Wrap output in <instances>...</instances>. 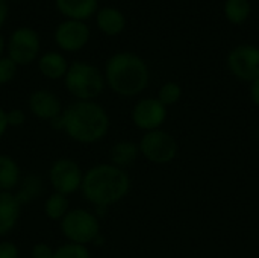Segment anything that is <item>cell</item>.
Here are the masks:
<instances>
[{"label":"cell","instance_id":"1","mask_svg":"<svg viewBox=\"0 0 259 258\" xmlns=\"http://www.w3.org/2000/svg\"><path fill=\"white\" fill-rule=\"evenodd\" d=\"M131 176L114 164H97L83 173L80 192L96 208H109L123 201L131 192Z\"/></svg>","mask_w":259,"mask_h":258},{"label":"cell","instance_id":"2","mask_svg":"<svg viewBox=\"0 0 259 258\" xmlns=\"http://www.w3.org/2000/svg\"><path fill=\"white\" fill-rule=\"evenodd\" d=\"M65 135L80 144H94L108 135V111L96 100H76L62 111Z\"/></svg>","mask_w":259,"mask_h":258},{"label":"cell","instance_id":"3","mask_svg":"<svg viewBox=\"0 0 259 258\" xmlns=\"http://www.w3.org/2000/svg\"><path fill=\"white\" fill-rule=\"evenodd\" d=\"M105 81L115 94L121 97H135L147 88L150 70L140 55L118 52L106 61Z\"/></svg>","mask_w":259,"mask_h":258},{"label":"cell","instance_id":"4","mask_svg":"<svg viewBox=\"0 0 259 258\" xmlns=\"http://www.w3.org/2000/svg\"><path fill=\"white\" fill-rule=\"evenodd\" d=\"M64 84L76 100H96L103 93L106 81L105 75L96 65L85 61H74L67 70Z\"/></svg>","mask_w":259,"mask_h":258},{"label":"cell","instance_id":"5","mask_svg":"<svg viewBox=\"0 0 259 258\" xmlns=\"http://www.w3.org/2000/svg\"><path fill=\"white\" fill-rule=\"evenodd\" d=\"M100 219L85 208H71L61 220V231L70 243L90 245L100 237Z\"/></svg>","mask_w":259,"mask_h":258},{"label":"cell","instance_id":"6","mask_svg":"<svg viewBox=\"0 0 259 258\" xmlns=\"http://www.w3.org/2000/svg\"><path fill=\"white\" fill-rule=\"evenodd\" d=\"M138 148L140 155L156 166H165L173 163L179 154L178 140L164 129L144 132L138 143Z\"/></svg>","mask_w":259,"mask_h":258},{"label":"cell","instance_id":"7","mask_svg":"<svg viewBox=\"0 0 259 258\" xmlns=\"http://www.w3.org/2000/svg\"><path fill=\"white\" fill-rule=\"evenodd\" d=\"M82 167L71 158H58L49 169V182L53 192L70 196L80 190L83 182Z\"/></svg>","mask_w":259,"mask_h":258},{"label":"cell","instance_id":"8","mask_svg":"<svg viewBox=\"0 0 259 258\" xmlns=\"http://www.w3.org/2000/svg\"><path fill=\"white\" fill-rule=\"evenodd\" d=\"M6 49H8V56L17 65H29L39 55V49H41L39 35L32 27L27 26L17 27L11 33Z\"/></svg>","mask_w":259,"mask_h":258},{"label":"cell","instance_id":"9","mask_svg":"<svg viewBox=\"0 0 259 258\" xmlns=\"http://www.w3.org/2000/svg\"><path fill=\"white\" fill-rule=\"evenodd\" d=\"M228 68L240 81L252 84L259 79V47L240 44L228 55Z\"/></svg>","mask_w":259,"mask_h":258},{"label":"cell","instance_id":"10","mask_svg":"<svg viewBox=\"0 0 259 258\" xmlns=\"http://www.w3.org/2000/svg\"><path fill=\"white\" fill-rule=\"evenodd\" d=\"M167 117H168V108L164 103H161L158 97L140 99L134 105L131 114L132 123L144 132L162 129L164 123L167 122Z\"/></svg>","mask_w":259,"mask_h":258},{"label":"cell","instance_id":"11","mask_svg":"<svg viewBox=\"0 0 259 258\" xmlns=\"http://www.w3.org/2000/svg\"><path fill=\"white\" fill-rule=\"evenodd\" d=\"M90 40V27L85 21L64 20L55 29V43L64 52H79Z\"/></svg>","mask_w":259,"mask_h":258},{"label":"cell","instance_id":"12","mask_svg":"<svg viewBox=\"0 0 259 258\" xmlns=\"http://www.w3.org/2000/svg\"><path fill=\"white\" fill-rule=\"evenodd\" d=\"M29 111L41 119V120H47L50 122L52 119L58 117L62 114V105L61 100L58 99V96L49 90H36L29 96Z\"/></svg>","mask_w":259,"mask_h":258},{"label":"cell","instance_id":"13","mask_svg":"<svg viewBox=\"0 0 259 258\" xmlns=\"http://www.w3.org/2000/svg\"><path fill=\"white\" fill-rule=\"evenodd\" d=\"M21 204L12 192H0V237L8 236L17 225Z\"/></svg>","mask_w":259,"mask_h":258},{"label":"cell","instance_id":"14","mask_svg":"<svg viewBox=\"0 0 259 258\" xmlns=\"http://www.w3.org/2000/svg\"><path fill=\"white\" fill-rule=\"evenodd\" d=\"M96 23H97V27L105 35H108V36H117L126 27V17L117 8H114V6H105V8H100L96 12Z\"/></svg>","mask_w":259,"mask_h":258},{"label":"cell","instance_id":"15","mask_svg":"<svg viewBox=\"0 0 259 258\" xmlns=\"http://www.w3.org/2000/svg\"><path fill=\"white\" fill-rule=\"evenodd\" d=\"M58 11L68 20H88L97 12L99 0H55Z\"/></svg>","mask_w":259,"mask_h":258},{"label":"cell","instance_id":"16","mask_svg":"<svg viewBox=\"0 0 259 258\" xmlns=\"http://www.w3.org/2000/svg\"><path fill=\"white\" fill-rule=\"evenodd\" d=\"M68 67H70V64L67 62L64 55H61L59 52H46L38 59L39 73L44 78L52 79V81L65 78Z\"/></svg>","mask_w":259,"mask_h":258},{"label":"cell","instance_id":"17","mask_svg":"<svg viewBox=\"0 0 259 258\" xmlns=\"http://www.w3.org/2000/svg\"><path fill=\"white\" fill-rule=\"evenodd\" d=\"M138 155H140L138 143L129 141V140L117 141L111 148V152H109L111 164H114L120 169H126V167L132 166L137 161Z\"/></svg>","mask_w":259,"mask_h":258},{"label":"cell","instance_id":"18","mask_svg":"<svg viewBox=\"0 0 259 258\" xmlns=\"http://www.w3.org/2000/svg\"><path fill=\"white\" fill-rule=\"evenodd\" d=\"M20 181L21 172L17 161L6 154H0V192H12Z\"/></svg>","mask_w":259,"mask_h":258},{"label":"cell","instance_id":"19","mask_svg":"<svg viewBox=\"0 0 259 258\" xmlns=\"http://www.w3.org/2000/svg\"><path fill=\"white\" fill-rule=\"evenodd\" d=\"M42 184L44 182L38 175H27L20 181L17 192L14 195L18 199V202L21 204V207L30 204L32 201L38 199L42 195V190H44Z\"/></svg>","mask_w":259,"mask_h":258},{"label":"cell","instance_id":"20","mask_svg":"<svg viewBox=\"0 0 259 258\" xmlns=\"http://www.w3.org/2000/svg\"><path fill=\"white\" fill-rule=\"evenodd\" d=\"M70 210L71 208H70L68 196L56 192H53L44 202V214L55 222H61Z\"/></svg>","mask_w":259,"mask_h":258},{"label":"cell","instance_id":"21","mask_svg":"<svg viewBox=\"0 0 259 258\" xmlns=\"http://www.w3.org/2000/svg\"><path fill=\"white\" fill-rule=\"evenodd\" d=\"M223 11L229 23L240 26L249 20L252 12V5L250 0H226Z\"/></svg>","mask_w":259,"mask_h":258},{"label":"cell","instance_id":"22","mask_svg":"<svg viewBox=\"0 0 259 258\" xmlns=\"http://www.w3.org/2000/svg\"><path fill=\"white\" fill-rule=\"evenodd\" d=\"M156 97L167 108L173 106V105H176L182 99V87L178 82H175V81H168V82L161 85V88L158 90V96Z\"/></svg>","mask_w":259,"mask_h":258},{"label":"cell","instance_id":"23","mask_svg":"<svg viewBox=\"0 0 259 258\" xmlns=\"http://www.w3.org/2000/svg\"><path fill=\"white\" fill-rule=\"evenodd\" d=\"M53 258H91V254L87 246L67 242L55 249Z\"/></svg>","mask_w":259,"mask_h":258},{"label":"cell","instance_id":"24","mask_svg":"<svg viewBox=\"0 0 259 258\" xmlns=\"http://www.w3.org/2000/svg\"><path fill=\"white\" fill-rule=\"evenodd\" d=\"M17 64L9 58V56H2L0 58V85H5L11 82L17 73Z\"/></svg>","mask_w":259,"mask_h":258},{"label":"cell","instance_id":"25","mask_svg":"<svg viewBox=\"0 0 259 258\" xmlns=\"http://www.w3.org/2000/svg\"><path fill=\"white\" fill-rule=\"evenodd\" d=\"M6 119H8V125L11 128H18L24 123L26 114L20 108H12V109L6 111Z\"/></svg>","mask_w":259,"mask_h":258},{"label":"cell","instance_id":"26","mask_svg":"<svg viewBox=\"0 0 259 258\" xmlns=\"http://www.w3.org/2000/svg\"><path fill=\"white\" fill-rule=\"evenodd\" d=\"M55 249H52L47 243H36L30 249V258H53Z\"/></svg>","mask_w":259,"mask_h":258},{"label":"cell","instance_id":"27","mask_svg":"<svg viewBox=\"0 0 259 258\" xmlns=\"http://www.w3.org/2000/svg\"><path fill=\"white\" fill-rule=\"evenodd\" d=\"M18 248L12 242H0V258H18Z\"/></svg>","mask_w":259,"mask_h":258},{"label":"cell","instance_id":"28","mask_svg":"<svg viewBox=\"0 0 259 258\" xmlns=\"http://www.w3.org/2000/svg\"><path fill=\"white\" fill-rule=\"evenodd\" d=\"M250 99H252L253 105L259 108V79L250 84Z\"/></svg>","mask_w":259,"mask_h":258},{"label":"cell","instance_id":"29","mask_svg":"<svg viewBox=\"0 0 259 258\" xmlns=\"http://www.w3.org/2000/svg\"><path fill=\"white\" fill-rule=\"evenodd\" d=\"M8 128H9V125H8V119H6V111L3 108H0V138L5 135Z\"/></svg>","mask_w":259,"mask_h":258},{"label":"cell","instance_id":"30","mask_svg":"<svg viewBox=\"0 0 259 258\" xmlns=\"http://www.w3.org/2000/svg\"><path fill=\"white\" fill-rule=\"evenodd\" d=\"M49 125H50V128H52V129H55V131H62V129H64L62 114H61V116H58V117H55V119H52V120L49 122Z\"/></svg>","mask_w":259,"mask_h":258},{"label":"cell","instance_id":"31","mask_svg":"<svg viewBox=\"0 0 259 258\" xmlns=\"http://www.w3.org/2000/svg\"><path fill=\"white\" fill-rule=\"evenodd\" d=\"M6 18H8V5L6 0H0V29L5 24Z\"/></svg>","mask_w":259,"mask_h":258},{"label":"cell","instance_id":"32","mask_svg":"<svg viewBox=\"0 0 259 258\" xmlns=\"http://www.w3.org/2000/svg\"><path fill=\"white\" fill-rule=\"evenodd\" d=\"M3 50H5V40H3V36L0 35V58H2Z\"/></svg>","mask_w":259,"mask_h":258}]
</instances>
